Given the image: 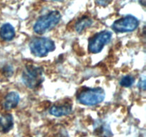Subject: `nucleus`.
I'll use <instances>...</instances> for the list:
<instances>
[{
	"instance_id": "obj_10",
	"label": "nucleus",
	"mask_w": 146,
	"mask_h": 137,
	"mask_svg": "<svg viewBox=\"0 0 146 137\" xmlns=\"http://www.w3.org/2000/svg\"><path fill=\"white\" fill-rule=\"evenodd\" d=\"M14 118L11 114H7L0 117V132L7 133L13 128Z\"/></svg>"
},
{
	"instance_id": "obj_15",
	"label": "nucleus",
	"mask_w": 146,
	"mask_h": 137,
	"mask_svg": "<svg viewBox=\"0 0 146 137\" xmlns=\"http://www.w3.org/2000/svg\"><path fill=\"white\" fill-rule=\"evenodd\" d=\"M140 3H141V4H142L143 6H145V1L146 0H139Z\"/></svg>"
},
{
	"instance_id": "obj_6",
	"label": "nucleus",
	"mask_w": 146,
	"mask_h": 137,
	"mask_svg": "<svg viewBox=\"0 0 146 137\" xmlns=\"http://www.w3.org/2000/svg\"><path fill=\"white\" fill-rule=\"evenodd\" d=\"M139 25V21L133 16H126L116 20L113 24L112 28L118 33L131 32L136 29Z\"/></svg>"
},
{
	"instance_id": "obj_11",
	"label": "nucleus",
	"mask_w": 146,
	"mask_h": 137,
	"mask_svg": "<svg viewBox=\"0 0 146 137\" xmlns=\"http://www.w3.org/2000/svg\"><path fill=\"white\" fill-rule=\"evenodd\" d=\"M0 37L3 40L10 41L15 37V30L10 24H4L0 29Z\"/></svg>"
},
{
	"instance_id": "obj_5",
	"label": "nucleus",
	"mask_w": 146,
	"mask_h": 137,
	"mask_svg": "<svg viewBox=\"0 0 146 137\" xmlns=\"http://www.w3.org/2000/svg\"><path fill=\"white\" fill-rule=\"evenodd\" d=\"M112 34L108 31H103L91 39L88 43V50L93 54L101 51L106 44L110 42Z\"/></svg>"
},
{
	"instance_id": "obj_1",
	"label": "nucleus",
	"mask_w": 146,
	"mask_h": 137,
	"mask_svg": "<svg viewBox=\"0 0 146 137\" xmlns=\"http://www.w3.org/2000/svg\"><path fill=\"white\" fill-rule=\"evenodd\" d=\"M61 15L58 11H52L40 17L34 26V32L42 34L53 29L61 20Z\"/></svg>"
},
{
	"instance_id": "obj_7",
	"label": "nucleus",
	"mask_w": 146,
	"mask_h": 137,
	"mask_svg": "<svg viewBox=\"0 0 146 137\" xmlns=\"http://www.w3.org/2000/svg\"><path fill=\"white\" fill-rule=\"evenodd\" d=\"M94 134L99 137H111L113 134L109 125L104 121L98 120L94 126Z\"/></svg>"
},
{
	"instance_id": "obj_16",
	"label": "nucleus",
	"mask_w": 146,
	"mask_h": 137,
	"mask_svg": "<svg viewBox=\"0 0 146 137\" xmlns=\"http://www.w3.org/2000/svg\"><path fill=\"white\" fill-rule=\"evenodd\" d=\"M53 1H60V0H53Z\"/></svg>"
},
{
	"instance_id": "obj_12",
	"label": "nucleus",
	"mask_w": 146,
	"mask_h": 137,
	"mask_svg": "<svg viewBox=\"0 0 146 137\" xmlns=\"http://www.w3.org/2000/svg\"><path fill=\"white\" fill-rule=\"evenodd\" d=\"M92 24V20H91L89 17H83L82 19H81L76 24V31L78 33L82 32L84 29H86L88 28V27H91Z\"/></svg>"
},
{
	"instance_id": "obj_4",
	"label": "nucleus",
	"mask_w": 146,
	"mask_h": 137,
	"mask_svg": "<svg viewBox=\"0 0 146 137\" xmlns=\"http://www.w3.org/2000/svg\"><path fill=\"white\" fill-rule=\"evenodd\" d=\"M105 92L101 88H88L78 94L77 99L81 104L94 106L102 102L105 98Z\"/></svg>"
},
{
	"instance_id": "obj_13",
	"label": "nucleus",
	"mask_w": 146,
	"mask_h": 137,
	"mask_svg": "<svg viewBox=\"0 0 146 137\" xmlns=\"http://www.w3.org/2000/svg\"><path fill=\"white\" fill-rule=\"evenodd\" d=\"M135 81V78H134L133 76L131 75L125 76L124 77H123L121 80V85L122 86L124 87H130L133 85V84Z\"/></svg>"
},
{
	"instance_id": "obj_9",
	"label": "nucleus",
	"mask_w": 146,
	"mask_h": 137,
	"mask_svg": "<svg viewBox=\"0 0 146 137\" xmlns=\"http://www.w3.org/2000/svg\"><path fill=\"white\" fill-rule=\"evenodd\" d=\"M19 95L15 91H12L5 96L3 103V106L5 110H11L14 108L19 102Z\"/></svg>"
},
{
	"instance_id": "obj_3",
	"label": "nucleus",
	"mask_w": 146,
	"mask_h": 137,
	"mask_svg": "<svg viewBox=\"0 0 146 137\" xmlns=\"http://www.w3.org/2000/svg\"><path fill=\"white\" fill-rule=\"evenodd\" d=\"M29 48L31 54L37 57H43L46 56L56 49L54 41L45 37H36L29 43Z\"/></svg>"
},
{
	"instance_id": "obj_14",
	"label": "nucleus",
	"mask_w": 146,
	"mask_h": 137,
	"mask_svg": "<svg viewBox=\"0 0 146 137\" xmlns=\"http://www.w3.org/2000/svg\"><path fill=\"white\" fill-rule=\"evenodd\" d=\"M113 0H96L97 4L102 7H106L108 4H111Z\"/></svg>"
},
{
	"instance_id": "obj_2",
	"label": "nucleus",
	"mask_w": 146,
	"mask_h": 137,
	"mask_svg": "<svg viewBox=\"0 0 146 137\" xmlns=\"http://www.w3.org/2000/svg\"><path fill=\"white\" fill-rule=\"evenodd\" d=\"M22 81L29 88H36L44 81V71L41 67L29 65L22 73Z\"/></svg>"
},
{
	"instance_id": "obj_8",
	"label": "nucleus",
	"mask_w": 146,
	"mask_h": 137,
	"mask_svg": "<svg viewBox=\"0 0 146 137\" xmlns=\"http://www.w3.org/2000/svg\"><path fill=\"white\" fill-rule=\"evenodd\" d=\"M71 111H72V105L69 103L54 105L49 110L50 114L56 117L68 115L71 114Z\"/></svg>"
}]
</instances>
